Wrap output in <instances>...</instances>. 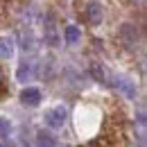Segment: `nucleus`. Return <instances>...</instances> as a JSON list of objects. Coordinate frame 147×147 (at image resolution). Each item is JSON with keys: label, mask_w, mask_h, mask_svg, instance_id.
<instances>
[{"label": "nucleus", "mask_w": 147, "mask_h": 147, "mask_svg": "<svg viewBox=\"0 0 147 147\" xmlns=\"http://www.w3.org/2000/svg\"><path fill=\"white\" fill-rule=\"evenodd\" d=\"M45 41H48L50 45H59V36H57L55 25H48V34H45Z\"/></svg>", "instance_id": "1a4fd4ad"}, {"label": "nucleus", "mask_w": 147, "mask_h": 147, "mask_svg": "<svg viewBox=\"0 0 147 147\" xmlns=\"http://www.w3.org/2000/svg\"><path fill=\"white\" fill-rule=\"evenodd\" d=\"M16 77H18V82H30V79L34 77V63H32V61H23L18 66Z\"/></svg>", "instance_id": "39448f33"}, {"label": "nucleus", "mask_w": 147, "mask_h": 147, "mask_svg": "<svg viewBox=\"0 0 147 147\" xmlns=\"http://www.w3.org/2000/svg\"><path fill=\"white\" fill-rule=\"evenodd\" d=\"M43 120H45V125L50 129H59L66 125V120H68V109L63 107V104H59V107H52V109L45 111V115H43Z\"/></svg>", "instance_id": "f257e3e1"}, {"label": "nucleus", "mask_w": 147, "mask_h": 147, "mask_svg": "<svg viewBox=\"0 0 147 147\" xmlns=\"http://www.w3.org/2000/svg\"><path fill=\"white\" fill-rule=\"evenodd\" d=\"M115 86H120L129 97H134V95H136V88H134V84H131L129 79H118V82H115Z\"/></svg>", "instance_id": "0eeeda50"}, {"label": "nucleus", "mask_w": 147, "mask_h": 147, "mask_svg": "<svg viewBox=\"0 0 147 147\" xmlns=\"http://www.w3.org/2000/svg\"><path fill=\"white\" fill-rule=\"evenodd\" d=\"M0 79H2V70H0Z\"/></svg>", "instance_id": "9b49d317"}, {"label": "nucleus", "mask_w": 147, "mask_h": 147, "mask_svg": "<svg viewBox=\"0 0 147 147\" xmlns=\"http://www.w3.org/2000/svg\"><path fill=\"white\" fill-rule=\"evenodd\" d=\"M84 14H86V20H88L91 25H100L102 18H104L102 7H100L97 2H88V5H86V9H84Z\"/></svg>", "instance_id": "f03ea898"}, {"label": "nucleus", "mask_w": 147, "mask_h": 147, "mask_svg": "<svg viewBox=\"0 0 147 147\" xmlns=\"http://www.w3.org/2000/svg\"><path fill=\"white\" fill-rule=\"evenodd\" d=\"M20 102L25 104V107H38L41 104V91L38 88H25V91L20 93Z\"/></svg>", "instance_id": "7ed1b4c3"}, {"label": "nucleus", "mask_w": 147, "mask_h": 147, "mask_svg": "<svg viewBox=\"0 0 147 147\" xmlns=\"http://www.w3.org/2000/svg\"><path fill=\"white\" fill-rule=\"evenodd\" d=\"M36 143L38 145H57V138H52V134H48V131H38Z\"/></svg>", "instance_id": "6e6552de"}, {"label": "nucleus", "mask_w": 147, "mask_h": 147, "mask_svg": "<svg viewBox=\"0 0 147 147\" xmlns=\"http://www.w3.org/2000/svg\"><path fill=\"white\" fill-rule=\"evenodd\" d=\"M14 38L11 36H0V59H9L14 55Z\"/></svg>", "instance_id": "423d86ee"}, {"label": "nucleus", "mask_w": 147, "mask_h": 147, "mask_svg": "<svg viewBox=\"0 0 147 147\" xmlns=\"http://www.w3.org/2000/svg\"><path fill=\"white\" fill-rule=\"evenodd\" d=\"M79 38H82V30H79L77 25H68V27L63 30V41H66V45H77Z\"/></svg>", "instance_id": "20e7f679"}, {"label": "nucleus", "mask_w": 147, "mask_h": 147, "mask_svg": "<svg viewBox=\"0 0 147 147\" xmlns=\"http://www.w3.org/2000/svg\"><path fill=\"white\" fill-rule=\"evenodd\" d=\"M9 131H11V122L7 118H0V138L9 136Z\"/></svg>", "instance_id": "9d476101"}]
</instances>
